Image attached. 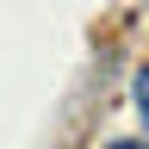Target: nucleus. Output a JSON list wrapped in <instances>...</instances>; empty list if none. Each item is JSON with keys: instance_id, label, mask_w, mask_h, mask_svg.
Returning <instances> with one entry per match:
<instances>
[{"instance_id": "1", "label": "nucleus", "mask_w": 149, "mask_h": 149, "mask_svg": "<svg viewBox=\"0 0 149 149\" xmlns=\"http://www.w3.org/2000/svg\"><path fill=\"white\" fill-rule=\"evenodd\" d=\"M137 112H143V124H149V68L137 74Z\"/></svg>"}]
</instances>
